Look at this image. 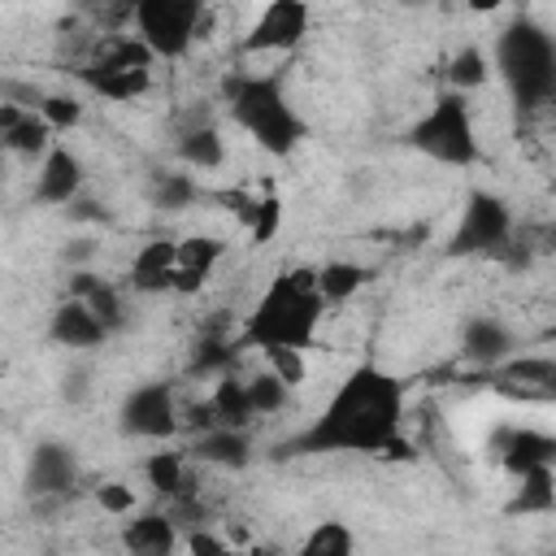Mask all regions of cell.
Segmentation results:
<instances>
[{"mask_svg": "<svg viewBox=\"0 0 556 556\" xmlns=\"http://www.w3.org/2000/svg\"><path fill=\"white\" fill-rule=\"evenodd\" d=\"M117 547L126 556H178L182 547V526L165 508H135L117 526Z\"/></svg>", "mask_w": 556, "mask_h": 556, "instance_id": "obj_10", "label": "cell"}, {"mask_svg": "<svg viewBox=\"0 0 556 556\" xmlns=\"http://www.w3.org/2000/svg\"><path fill=\"white\" fill-rule=\"evenodd\" d=\"M404 430V391L378 365L352 369L321 408L308 443L330 452H387Z\"/></svg>", "mask_w": 556, "mask_h": 556, "instance_id": "obj_1", "label": "cell"}, {"mask_svg": "<svg viewBox=\"0 0 556 556\" xmlns=\"http://www.w3.org/2000/svg\"><path fill=\"white\" fill-rule=\"evenodd\" d=\"M243 391H248V408H252V421L256 417H278V413H287L291 408V400H295V391H287L265 365L256 369V374H248L243 378Z\"/></svg>", "mask_w": 556, "mask_h": 556, "instance_id": "obj_24", "label": "cell"}, {"mask_svg": "<svg viewBox=\"0 0 556 556\" xmlns=\"http://www.w3.org/2000/svg\"><path fill=\"white\" fill-rule=\"evenodd\" d=\"M460 356L473 365H504L508 356H517V330L500 317V313H478L460 326Z\"/></svg>", "mask_w": 556, "mask_h": 556, "instance_id": "obj_13", "label": "cell"}, {"mask_svg": "<svg viewBox=\"0 0 556 556\" xmlns=\"http://www.w3.org/2000/svg\"><path fill=\"white\" fill-rule=\"evenodd\" d=\"M87 395H91V369L87 365H70L61 374V400L65 404H83Z\"/></svg>", "mask_w": 556, "mask_h": 556, "instance_id": "obj_29", "label": "cell"}, {"mask_svg": "<svg viewBox=\"0 0 556 556\" xmlns=\"http://www.w3.org/2000/svg\"><path fill=\"white\" fill-rule=\"evenodd\" d=\"M4 169H9V156H4V143H0V182H4Z\"/></svg>", "mask_w": 556, "mask_h": 556, "instance_id": "obj_31", "label": "cell"}, {"mask_svg": "<svg viewBox=\"0 0 556 556\" xmlns=\"http://www.w3.org/2000/svg\"><path fill=\"white\" fill-rule=\"evenodd\" d=\"M91 500H96V508L104 513V517H130L135 508H139V486L135 482H126V478H109V482H100L96 491H91Z\"/></svg>", "mask_w": 556, "mask_h": 556, "instance_id": "obj_27", "label": "cell"}, {"mask_svg": "<svg viewBox=\"0 0 556 556\" xmlns=\"http://www.w3.org/2000/svg\"><path fill=\"white\" fill-rule=\"evenodd\" d=\"M321 317H326V304L317 295L313 269H287L252 304L243 339L261 352L265 348H313Z\"/></svg>", "mask_w": 556, "mask_h": 556, "instance_id": "obj_2", "label": "cell"}, {"mask_svg": "<svg viewBox=\"0 0 556 556\" xmlns=\"http://www.w3.org/2000/svg\"><path fill=\"white\" fill-rule=\"evenodd\" d=\"M413 148H421L439 165H469L482 156L478 143V113L465 96L439 91L413 122Z\"/></svg>", "mask_w": 556, "mask_h": 556, "instance_id": "obj_5", "label": "cell"}, {"mask_svg": "<svg viewBox=\"0 0 556 556\" xmlns=\"http://www.w3.org/2000/svg\"><path fill=\"white\" fill-rule=\"evenodd\" d=\"M174 252H178L174 291L178 295H195L213 278L217 261L226 256V243L222 239H208V235H187V239H174Z\"/></svg>", "mask_w": 556, "mask_h": 556, "instance_id": "obj_16", "label": "cell"}, {"mask_svg": "<svg viewBox=\"0 0 556 556\" xmlns=\"http://www.w3.org/2000/svg\"><path fill=\"white\" fill-rule=\"evenodd\" d=\"M35 113L43 117V126H48L52 135L83 126V100H78V96H70V91H43V100H39V109H35Z\"/></svg>", "mask_w": 556, "mask_h": 556, "instance_id": "obj_26", "label": "cell"}, {"mask_svg": "<svg viewBox=\"0 0 556 556\" xmlns=\"http://www.w3.org/2000/svg\"><path fill=\"white\" fill-rule=\"evenodd\" d=\"M191 460L208 465V469H243L252 460V439L248 430H230V426H213L204 434H195L191 443Z\"/></svg>", "mask_w": 556, "mask_h": 556, "instance_id": "obj_20", "label": "cell"}, {"mask_svg": "<svg viewBox=\"0 0 556 556\" xmlns=\"http://www.w3.org/2000/svg\"><path fill=\"white\" fill-rule=\"evenodd\" d=\"M200 195H204V191H200L195 174H187V169H161V174H152V187H148V200H152V208H161V213H182V208H191Z\"/></svg>", "mask_w": 556, "mask_h": 556, "instance_id": "obj_23", "label": "cell"}, {"mask_svg": "<svg viewBox=\"0 0 556 556\" xmlns=\"http://www.w3.org/2000/svg\"><path fill=\"white\" fill-rule=\"evenodd\" d=\"M491 70H500V78H504V87H508V96L521 113L547 109V100L556 91L552 35L543 26H530V22L508 26L491 48Z\"/></svg>", "mask_w": 556, "mask_h": 556, "instance_id": "obj_3", "label": "cell"}, {"mask_svg": "<svg viewBox=\"0 0 556 556\" xmlns=\"http://www.w3.org/2000/svg\"><path fill=\"white\" fill-rule=\"evenodd\" d=\"M174 274H178L174 239H148V243H139V252L130 261V291L165 295V291H174Z\"/></svg>", "mask_w": 556, "mask_h": 556, "instance_id": "obj_17", "label": "cell"}, {"mask_svg": "<svg viewBox=\"0 0 556 556\" xmlns=\"http://www.w3.org/2000/svg\"><path fill=\"white\" fill-rule=\"evenodd\" d=\"M139 473H143V486L156 495V500H187V491L195 486V460L178 447H156L139 460Z\"/></svg>", "mask_w": 556, "mask_h": 556, "instance_id": "obj_14", "label": "cell"}, {"mask_svg": "<svg viewBox=\"0 0 556 556\" xmlns=\"http://www.w3.org/2000/svg\"><path fill=\"white\" fill-rule=\"evenodd\" d=\"M513 226H517V217L500 195L473 191L465 200V208L456 213V226L447 235V252L452 256H486L513 239Z\"/></svg>", "mask_w": 556, "mask_h": 556, "instance_id": "obj_8", "label": "cell"}, {"mask_svg": "<svg viewBox=\"0 0 556 556\" xmlns=\"http://www.w3.org/2000/svg\"><path fill=\"white\" fill-rule=\"evenodd\" d=\"M174 156L191 174H213V169H222L230 161V148H226V139H222V130L213 122H191V126L178 130Z\"/></svg>", "mask_w": 556, "mask_h": 556, "instance_id": "obj_18", "label": "cell"}, {"mask_svg": "<svg viewBox=\"0 0 556 556\" xmlns=\"http://www.w3.org/2000/svg\"><path fill=\"white\" fill-rule=\"evenodd\" d=\"M278 226H282V200H278V191H265V195H256V204H252V217H248V239L252 243H269L274 235H278Z\"/></svg>", "mask_w": 556, "mask_h": 556, "instance_id": "obj_28", "label": "cell"}, {"mask_svg": "<svg viewBox=\"0 0 556 556\" xmlns=\"http://www.w3.org/2000/svg\"><path fill=\"white\" fill-rule=\"evenodd\" d=\"M491 52L482 48V43H460V48H452V56H447V65H443V91H452V96H473V91H482L486 83H491Z\"/></svg>", "mask_w": 556, "mask_h": 556, "instance_id": "obj_19", "label": "cell"}, {"mask_svg": "<svg viewBox=\"0 0 556 556\" xmlns=\"http://www.w3.org/2000/svg\"><path fill=\"white\" fill-rule=\"evenodd\" d=\"M78 482V456L74 447L48 439V443H35L30 447V460H26V491L35 500H61L70 495Z\"/></svg>", "mask_w": 556, "mask_h": 556, "instance_id": "obj_11", "label": "cell"}, {"mask_svg": "<svg viewBox=\"0 0 556 556\" xmlns=\"http://www.w3.org/2000/svg\"><path fill=\"white\" fill-rule=\"evenodd\" d=\"M230 117L269 156H287L304 139V117L282 96L278 78H243L239 74L235 78V91H230Z\"/></svg>", "mask_w": 556, "mask_h": 556, "instance_id": "obj_4", "label": "cell"}, {"mask_svg": "<svg viewBox=\"0 0 556 556\" xmlns=\"http://www.w3.org/2000/svg\"><path fill=\"white\" fill-rule=\"evenodd\" d=\"M313 282H317L321 304L330 308V304H348V300L369 282V269L356 265V261H326V265L313 269Z\"/></svg>", "mask_w": 556, "mask_h": 556, "instance_id": "obj_21", "label": "cell"}, {"mask_svg": "<svg viewBox=\"0 0 556 556\" xmlns=\"http://www.w3.org/2000/svg\"><path fill=\"white\" fill-rule=\"evenodd\" d=\"M96 256H100L96 239H65V248H61V261H65L74 274H78V269H87Z\"/></svg>", "mask_w": 556, "mask_h": 556, "instance_id": "obj_30", "label": "cell"}, {"mask_svg": "<svg viewBox=\"0 0 556 556\" xmlns=\"http://www.w3.org/2000/svg\"><path fill=\"white\" fill-rule=\"evenodd\" d=\"M295 556H356V530L343 517H321L304 530Z\"/></svg>", "mask_w": 556, "mask_h": 556, "instance_id": "obj_22", "label": "cell"}, {"mask_svg": "<svg viewBox=\"0 0 556 556\" xmlns=\"http://www.w3.org/2000/svg\"><path fill=\"white\" fill-rule=\"evenodd\" d=\"M204 4L187 0H143L130 4V35L152 52V61H182L200 43Z\"/></svg>", "mask_w": 556, "mask_h": 556, "instance_id": "obj_6", "label": "cell"}, {"mask_svg": "<svg viewBox=\"0 0 556 556\" xmlns=\"http://www.w3.org/2000/svg\"><path fill=\"white\" fill-rule=\"evenodd\" d=\"M308 22H313V9L308 4H291V0H278V4H265L252 13V26L243 35V56H287L295 52L304 39H308Z\"/></svg>", "mask_w": 556, "mask_h": 556, "instance_id": "obj_9", "label": "cell"}, {"mask_svg": "<svg viewBox=\"0 0 556 556\" xmlns=\"http://www.w3.org/2000/svg\"><path fill=\"white\" fill-rule=\"evenodd\" d=\"M87 187L83 161L78 152H70L65 143H52V152L35 165V200L48 208H70Z\"/></svg>", "mask_w": 556, "mask_h": 556, "instance_id": "obj_12", "label": "cell"}, {"mask_svg": "<svg viewBox=\"0 0 556 556\" xmlns=\"http://www.w3.org/2000/svg\"><path fill=\"white\" fill-rule=\"evenodd\" d=\"M117 426L130 439H148V443H165L182 430V395L174 382H139L126 391L122 408H117Z\"/></svg>", "mask_w": 556, "mask_h": 556, "instance_id": "obj_7", "label": "cell"}, {"mask_svg": "<svg viewBox=\"0 0 556 556\" xmlns=\"http://www.w3.org/2000/svg\"><path fill=\"white\" fill-rule=\"evenodd\" d=\"M261 365L287 387V391H300L308 382V348H265L261 352Z\"/></svg>", "mask_w": 556, "mask_h": 556, "instance_id": "obj_25", "label": "cell"}, {"mask_svg": "<svg viewBox=\"0 0 556 556\" xmlns=\"http://www.w3.org/2000/svg\"><path fill=\"white\" fill-rule=\"evenodd\" d=\"M48 339L56 348H70V352H91L109 339V330L96 321V313L83 300H61L48 317Z\"/></svg>", "mask_w": 556, "mask_h": 556, "instance_id": "obj_15", "label": "cell"}]
</instances>
